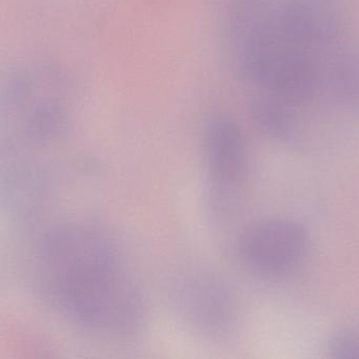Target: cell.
<instances>
[{"label": "cell", "mask_w": 359, "mask_h": 359, "mask_svg": "<svg viewBox=\"0 0 359 359\" xmlns=\"http://www.w3.org/2000/svg\"><path fill=\"white\" fill-rule=\"evenodd\" d=\"M34 285L65 323L100 339L130 342L144 333L146 298L112 235L89 222L51 229L37 243Z\"/></svg>", "instance_id": "obj_1"}, {"label": "cell", "mask_w": 359, "mask_h": 359, "mask_svg": "<svg viewBox=\"0 0 359 359\" xmlns=\"http://www.w3.org/2000/svg\"><path fill=\"white\" fill-rule=\"evenodd\" d=\"M72 92L62 69L31 62L14 69L1 92L3 142L12 151L57 140L70 118Z\"/></svg>", "instance_id": "obj_2"}, {"label": "cell", "mask_w": 359, "mask_h": 359, "mask_svg": "<svg viewBox=\"0 0 359 359\" xmlns=\"http://www.w3.org/2000/svg\"><path fill=\"white\" fill-rule=\"evenodd\" d=\"M205 173V209L214 222L237 209L249 172V152L243 130L226 113L208 115L201 128Z\"/></svg>", "instance_id": "obj_3"}, {"label": "cell", "mask_w": 359, "mask_h": 359, "mask_svg": "<svg viewBox=\"0 0 359 359\" xmlns=\"http://www.w3.org/2000/svg\"><path fill=\"white\" fill-rule=\"evenodd\" d=\"M170 302L180 325L203 341H232L241 329L238 298L215 273L191 271L180 275L172 283Z\"/></svg>", "instance_id": "obj_4"}, {"label": "cell", "mask_w": 359, "mask_h": 359, "mask_svg": "<svg viewBox=\"0 0 359 359\" xmlns=\"http://www.w3.org/2000/svg\"><path fill=\"white\" fill-rule=\"evenodd\" d=\"M310 248L308 231L287 218L256 220L239 235L236 250L241 264L253 274L283 278L295 272Z\"/></svg>", "instance_id": "obj_5"}, {"label": "cell", "mask_w": 359, "mask_h": 359, "mask_svg": "<svg viewBox=\"0 0 359 359\" xmlns=\"http://www.w3.org/2000/svg\"><path fill=\"white\" fill-rule=\"evenodd\" d=\"M283 39L313 52L339 36L341 16L334 0H287L278 13Z\"/></svg>", "instance_id": "obj_6"}, {"label": "cell", "mask_w": 359, "mask_h": 359, "mask_svg": "<svg viewBox=\"0 0 359 359\" xmlns=\"http://www.w3.org/2000/svg\"><path fill=\"white\" fill-rule=\"evenodd\" d=\"M1 190L8 213L20 222L36 219L49 203L47 173L41 165L33 161H10L3 171Z\"/></svg>", "instance_id": "obj_7"}, {"label": "cell", "mask_w": 359, "mask_h": 359, "mask_svg": "<svg viewBox=\"0 0 359 359\" xmlns=\"http://www.w3.org/2000/svg\"><path fill=\"white\" fill-rule=\"evenodd\" d=\"M329 77L337 100L346 108L359 111V52L340 51L332 60Z\"/></svg>", "instance_id": "obj_8"}, {"label": "cell", "mask_w": 359, "mask_h": 359, "mask_svg": "<svg viewBox=\"0 0 359 359\" xmlns=\"http://www.w3.org/2000/svg\"><path fill=\"white\" fill-rule=\"evenodd\" d=\"M327 353L333 358H359V323L336 331L327 341Z\"/></svg>", "instance_id": "obj_9"}]
</instances>
